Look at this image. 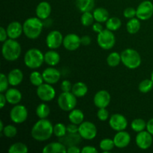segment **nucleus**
<instances>
[{
    "label": "nucleus",
    "instance_id": "24",
    "mask_svg": "<svg viewBox=\"0 0 153 153\" xmlns=\"http://www.w3.org/2000/svg\"><path fill=\"white\" fill-rule=\"evenodd\" d=\"M43 153H58L67 152V148L61 142H52L48 143L43 149Z\"/></svg>",
    "mask_w": 153,
    "mask_h": 153
},
{
    "label": "nucleus",
    "instance_id": "28",
    "mask_svg": "<svg viewBox=\"0 0 153 153\" xmlns=\"http://www.w3.org/2000/svg\"><path fill=\"white\" fill-rule=\"evenodd\" d=\"M93 14L96 22H101V23L106 22V21L109 19L108 11L104 7H97L94 9Z\"/></svg>",
    "mask_w": 153,
    "mask_h": 153
},
{
    "label": "nucleus",
    "instance_id": "21",
    "mask_svg": "<svg viewBox=\"0 0 153 153\" xmlns=\"http://www.w3.org/2000/svg\"><path fill=\"white\" fill-rule=\"evenodd\" d=\"M82 137L79 133H67L66 135L59 138V141L64 143L67 148L72 146H78L81 143Z\"/></svg>",
    "mask_w": 153,
    "mask_h": 153
},
{
    "label": "nucleus",
    "instance_id": "38",
    "mask_svg": "<svg viewBox=\"0 0 153 153\" xmlns=\"http://www.w3.org/2000/svg\"><path fill=\"white\" fill-rule=\"evenodd\" d=\"M153 88V82L152 79H144L141 81L138 85V90L142 94H147Z\"/></svg>",
    "mask_w": 153,
    "mask_h": 153
},
{
    "label": "nucleus",
    "instance_id": "34",
    "mask_svg": "<svg viewBox=\"0 0 153 153\" xmlns=\"http://www.w3.org/2000/svg\"><path fill=\"white\" fill-rule=\"evenodd\" d=\"M131 129L135 132H140L142 131H144L145 128H146V123L144 120L141 118H137L131 122Z\"/></svg>",
    "mask_w": 153,
    "mask_h": 153
},
{
    "label": "nucleus",
    "instance_id": "51",
    "mask_svg": "<svg viewBox=\"0 0 153 153\" xmlns=\"http://www.w3.org/2000/svg\"><path fill=\"white\" fill-rule=\"evenodd\" d=\"M67 152L69 153H82V149L78 146H72L67 148Z\"/></svg>",
    "mask_w": 153,
    "mask_h": 153
},
{
    "label": "nucleus",
    "instance_id": "11",
    "mask_svg": "<svg viewBox=\"0 0 153 153\" xmlns=\"http://www.w3.org/2000/svg\"><path fill=\"white\" fill-rule=\"evenodd\" d=\"M136 16L140 20H147L153 15V4L149 0L143 1L137 6L136 9Z\"/></svg>",
    "mask_w": 153,
    "mask_h": 153
},
{
    "label": "nucleus",
    "instance_id": "42",
    "mask_svg": "<svg viewBox=\"0 0 153 153\" xmlns=\"http://www.w3.org/2000/svg\"><path fill=\"white\" fill-rule=\"evenodd\" d=\"M10 85L7 79V76L4 73H1L0 75V92L4 93L8 89V85Z\"/></svg>",
    "mask_w": 153,
    "mask_h": 153
},
{
    "label": "nucleus",
    "instance_id": "26",
    "mask_svg": "<svg viewBox=\"0 0 153 153\" xmlns=\"http://www.w3.org/2000/svg\"><path fill=\"white\" fill-rule=\"evenodd\" d=\"M76 5L82 13L91 12L95 7V0H76Z\"/></svg>",
    "mask_w": 153,
    "mask_h": 153
},
{
    "label": "nucleus",
    "instance_id": "10",
    "mask_svg": "<svg viewBox=\"0 0 153 153\" xmlns=\"http://www.w3.org/2000/svg\"><path fill=\"white\" fill-rule=\"evenodd\" d=\"M79 134L82 139L91 140L96 137L97 128L95 124L90 121H84L79 126Z\"/></svg>",
    "mask_w": 153,
    "mask_h": 153
},
{
    "label": "nucleus",
    "instance_id": "25",
    "mask_svg": "<svg viewBox=\"0 0 153 153\" xmlns=\"http://www.w3.org/2000/svg\"><path fill=\"white\" fill-rule=\"evenodd\" d=\"M61 60L59 53L55 49H50L44 54V62L50 67H55L58 65Z\"/></svg>",
    "mask_w": 153,
    "mask_h": 153
},
{
    "label": "nucleus",
    "instance_id": "12",
    "mask_svg": "<svg viewBox=\"0 0 153 153\" xmlns=\"http://www.w3.org/2000/svg\"><path fill=\"white\" fill-rule=\"evenodd\" d=\"M109 126L116 131H123L128 126V120L120 114H114L109 117Z\"/></svg>",
    "mask_w": 153,
    "mask_h": 153
},
{
    "label": "nucleus",
    "instance_id": "3",
    "mask_svg": "<svg viewBox=\"0 0 153 153\" xmlns=\"http://www.w3.org/2000/svg\"><path fill=\"white\" fill-rule=\"evenodd\" d=\"M22 52L21 46L14 39H7L1 46V54L3 58L8 61H16L19 58Z\"/></svg>",
    "mask_w": 153,
    "mask_h": 153
},
{
    "label": "nucleus",
    "instance_id": "37",
    "mask_svg": "<svg viewBox=\"0 0 153 153\" xmlns=\"http://www.w3.org/2000/svg\"><path fill=\"white\" fill-rule=\"evenodd\" d=\"M115 147L114 140L111 138H104L100 141V148L104 152H109Z\"/></svg>",
    "mask_w": 153,
    "mask_h": 153
},
{
    "label": "nucleus",
    "instance_id": "48",
    "mask_svg": "<svg viewBox=\"0 0 153 153\" xmlns=\"http://www.w3.org/2000/svg\"><path fill=\"white\" fill-rule=\"evenodd\" d=\"M98 150L93 146H85L82 149V153H97Z\"/></svg>",
    "mask_w": 153,
    "mask_h": 153
},
{
    "label": "nucleus",
    "instance_id": "36",
    "mask_svg": "<svg viewBox=\"0 0 153 153\" xmlns=\"http://www.w3.org/2000/svg\"><path fill=\"white\" fill-rule=\"evenodd\" d=\"M29 80L31 85L35 87H38L41 85L44 82L43 75L37 71H33L29 76Z\"/></svg>",
    "mask_w": 153,
    "mask_h": 153
},
{
    "label": "nucleus",
    "instance_id": "22",
    "mask_svg": "<svg viewBox=\"0 0 153 153\" xmlns=\"http://www.w3.org/2000/svg\"><path fill=\"white\" fill-rule=\"evenodd\" d=\"M7 102L10 105H17L22 100V94L18 89L14 88H9L4 94Z\"/></svg>",
    "mask_w": 153,
    "mask_h": 153
},
{
    "label": "nucleus",
    "instance_id": "35",
    "mask_svg": "<svg viewBox=\"0 0 153 153\" xmlns=\"http://www.w3.org/2000/svg\"><path fill=\"white\" fill-rule=\"evenodd\" d=\"M121 62V55L118 52H113L108 55L107 57L108 65L111 67H115L120 64Z\"/></svg>",
    "mask_w": 153,
    "mask_h": 153
},
{
    "label": "nucleus",
    "instance_id": "29",
    "mask_svg": "<svg viewBox=\"0 0 153 153\" xmlns=\"http://www.w3.org/2000/svg\"><path fill=\"white\" fill-rule=\"evenodd\" d=\"M88 88L84 82H79L75 83L73 85L72 88V93L76 96V97H83L88 94Z\"/></svg>",
    "mask_w": 153,
    "mask_h": 153
},
{
    "label": "nucleus",
    "instance_id": "41",
    "mask_svg": "<svg viewBox=\"0 0 153 153\" xmlns=\"http://www.w3.org/2000/svg\"><path fill=\"white\" fill-rule=\"evenodd\" d=\"M1 133L6 137L13 138V137H16V135L17 134V128L13 125H7L4 126L2 132Z\"/></svg>",
    "mask_w": 153,
    "mask_h": 153
},
{
    "label": "nucleus",
    "instance_id": "53",
    "mask_svg": "<svg viewBox=\"0 0 153 153\" xmlns=\"http://www.w3.org/2000/svg\"><path fill=\"white\" fill-rule=\"evenodd\" d=\"M6 102H7V100H6L5 95L4 94V93H1L0 94V108L2 109L4 107Z\"/></svg>",
    "mask_w": 153,
    "mask_h": 153
},
{
    "label": "nucleus",
    "instance_id": "31",
    "mask_svg": "<svg viewBox=\"0 0 153 153\" xmlns=\"http://www.w3.org/2000/svg\"><path fill=\"white\" fill-rule=\"evenodd\" d=\"M121 25H122V22L120 19L117 16L109 17V19L105 22L106 28L112 31H117L120 28Z\"/></svg>",
    "mask_w": 153,
    "mask_h": 153
},
{
    "label": "nucleus",
    "instance_id": "6",
    "mask_svg": "<svg viewBox=\"0 0 153 153\" xmlns=\"http://www.w3.org/2000/svg\"><path fill=\"white\" fill-rule=\"evenodd\" d=\"M58 105L64 111H70L77 105V97L71 92H62L58 98Z\"/></svg>",
    "mask_w": 153,
    "mask_h": 153
},
{
    "label": "nucleus",
    "instance_id": "30",
    "mask_svg": "<svg viewBox=\"0 0 153 153\" xmlns=\"http://www.w3.org/2000/svg\"><path fill=\"white\" fill-rule=\"evenodd\" d=\"M140 28V22L138 18H131L129 19L126 24V30L129 34H134L139 31Z\"/></svg>",
    "mask_w": 153,
    "mask_h": 153
},
{
    "label": "nucleus",
    "instance_id": "7",
    "mask_svg": "<svg viewBox=\"0 0 153 153\" xmlns=\"http://www.w3.org/2000/svg\"><path fill=\"white\" fill-rule=\"evenodd\" d=\"M116 43V37L112 31L104 29L97 35V43L99 46L105 50L111 49Z\"/></svg>",
    "mask_w": 153,
    "mask_h": 153
},
{
    "label": "nucleus",
    "instance_id": "1",
    "mask_svg": "<svg viewBox=\"0 0 153 153\" xmlns=\"http://www.w3.org/2000/svg\"><path fill=\"white\" fill-rule=\"evenodd\" d=\"M54 134V126L47 119H40L34 124L31 130V135L37 141H45Z\"/></svg>",
    "mask_w": 153,
    "mask_h": 153
},
{
    "label": "nucleus",
    "instance_id": "9",
    "mask_svg": "<svg viewBox=\"0 0 153 153\" xmlns=\"http://www.w3.org/2000/svg\"><path fill=\"white\" fill-rule=\"evenodd\" d=\"M28 110L22 105H14L10 111V119L12 122L20 124L25 122L28 118Z\"/></svg>",
    "mask_w": 153,
    "mask_h": 153
},
{
    "label": "nucleus",
    "instance_id": "47",
    "mask_svg": "<svg viewBox=\"0 0 153 153\" xmlns=\"http://www.w3.org/2000/svg\"><path fill=\"white\" fill-rule=\"evenodd\" d=\"M7 30L4 28V27H1L0 28V41L1 43H4L5 40H7Z\"/></svg>",
    "mask_w": 153,
    "mask_h": 153
},
{
    "label": "nucleus",
    "instance_id": "44",
    "mask_svg": "<svg viewBox=\"0 0 153 153\" xmlns=\"http://www.w3.org/2000/svg\"><path fill=\"white\" fill-rule=\"evenodd\" d=\"M136 13H137L136 9H134V7H127L124 10L123 16L127 19H131V18L135 17Z\"/></svg>",
    "mask_w": 153,
    "mask_h": 153
},
{
    "label": "nucleus",
    "instance_id": "15",
    "mask_svg": "<svg viewBox=\"0 0 153 153\" xmlns=\"http://www.w3.org/2000/svg\"><path fill=\"white\" fill-rule=\"evenodd\" d=\"M81 45V37L76 34L70 33L64 37L63 46L67 50L75 51L79 49Z\"/></svg>",
    "mask_w": 153,
    "mask_h": 153
},
{
    "label": "nucleus",
    "instance_id": "27",
    "mask_svg": "<svg viewBox=\"0 0 153 153\" xmlns=\"http://www.w3.org/2000/svg\"><path fill=\"white\" fill-rule=\"evenodd\" d=\"M68 117L70 123L79 126L82 122H84L85 114H84L83 111L80 109L74 108L70 111Z\"/></svg>",
    "mask_w": 153,
    "mask_h": 153
},
{
    "label": "nucleus",
    "instance_id": "46",
    "mask_svg": "<svg viewBox=\"0 0 153 153\" xmlns=\"http://www.w3.org/2000/svg\"><path fill=\"white\" fill-rule=\"evenodd\" d=\"M67 133H79V125L70 123V124L67 126Z\"/></svg>",
    "mask_w": 153,
    "mask_h": 153
},
{
    "label": "nucleus",
    "instance_id": "33",
    "mask_svg": "<svg viewBox=\"0 0 153 153\" xmlns=\"http://www.w3.org/2000/svg\"><path fill=\"white\" fill-rule=\"evenodd\" d=\"M28 152V146L23 143L17 142L10 145L8 149L9 153H27Z\"/></svg>",
    "mask_w": 153,
    "mask_h": 153
},
{
    "label": "nucleus",
    "instance_id": "20",
    "mask_svg": "<svg viewBox=\"0 0 153 153\" xmlns=\"http://www.w3.org/2000/svg\"><path fill=\"white\" fill-rule=\"evenodd\" d=\"M51 12H52V7L47 1H41L36 7V16L42 20H44V19L49 18L51 14Z\"/></svg>",
    "mask_w": 153,
    "mask_h": 153
},
{
    "label": "nucleus",
    "instance_id": "54",
    "mask_svg": "<svg viewBox=\"0 0 153 153\" xmlns=\"http://www.w3.org/2000/svg\"><path fill=\"white\" fill-rule=\"evenodd\" d=\"M4 123H3L2 121H0V132H2L3 129H4Z\"/></svg>",
    "mask_w": 153,
    "mask_h": 153
},
{
    "label": "nucleus",
    "instance_id": "43",
    "mask_svg": "<svg viewBox=\"0 0 153 153\" xmlns=\"http://www.w3.org/2000/svg\"><path fill=\"white\" fill-rule=\"evenodd\" d=\"M97 117L100 121H106L109 118V113L106 108H99L98 111H97Z\"/></svg>",
    "mask_w": 153,
    "mask_h": 153
},
{
    "label": "nucleus",
    "instance_id": "32",
    "mask_svg": "<svg viewBox=\"0 0 153 153\" xmlns=\"http://www.w3.org/2000/svg\"><path fill=\"white\" fill-rule=\"evenodd\" d=\"M50 114V108L46 103H40L36 108V114L39 119H46Z\"/></svg>",
    "mask_w": 153,
    "mask_h": 153
},
{
    "label": "nucleus",
    "instance_id": "45",
    "mask_svg": "<svg viewBox=\"0 0 153 153\" xmlns=\"http://www.w3.org/2000/svg\"><path fill=\"white\" fill-rule=\"evenodd\" d=\"M61 88L63 92H71L73 85L69 80H64L61 84Z\"/></svg>",
    "mask_w": 153,
    "mask_h": 153
},
{
    "label": "nucleus",
    "instance_id": "55",
    "mask_svg": "<svg viewBox=\"0 0 153 153\" xmlns=\"http://www.w3.org/2000/svg\"><path fill=\"white\" fill-rule=\"evenodd\" d=\"M151 79H152V82H153V70H152V73H151Z\"/></svg>",
    "mask_w": 153,
    "mask_h": 153
},
{
    "label": "nucleus",
    "instance_id": "13",
    "mask_svg": "<svg viewBox=\"0 0 153 153\" xmlns=\"http://www.w3.org/2000/svg\"><path fill=\"white\" fill-rule=\"evenodd\" d=\"M63 40L64 37L62 34L58 30H53L46 36V43L50 49H56L63 44Z\"/></svg>",
    "mask_w": 153,
    "mask_h": 153
},
{
    "label": "nucleus",
    "instance_id": "8",
    "mask_svg": "<svg viewBox=\"0 0 153 153\" xmlns=\"http://www.w3.org/2000/svg\"><path fill=\"white\" fill-rule=\"evenodd\" d=\"M36 93L41 101L50 102L54 100L56 95V91L52 85L48 83H43L40 86L37 87Z\"/></svg>",
    "mask_w": 153,
    "mask_h": 153
},
{
    "label": "nucleus",
    "instance_id": "18",
    "mask_svg": "<svg viewBox=\"0 0 153 153\" xmlns=\"http://www.w3.org/2000/svg\"><path fill=\"white\" fill-rule=\"evenodd\" d=\"M113 140L114 142L115 147H117L119 149H124L129 145L131 142V135L125 130L120 131H117V133L115 134Z\"/></svg>",
    "mask_w": 153,
    "mask_h": 153
},
{
    "label": "nucleus",
    "instance_id": "50",
    "mask_svg": "<svg viewBox=\"0 0 153 153\" xmlns=\"http://www.w3.org/2000/svg\"><path fill=\"white\" fill-rule=\"evenodd\" d=\"M81 43L82 46H87L91 43V37L88 35H85L81 37Z\"/></svg>",
    "mask_w": 153,
    "mask_h": 153
},
{
    "label": "nucleus",
    "instance_id": "49",
    "mask_svg": "<svg viewBox=\"0 0 153 153\" xmlns=\"http://www.w3.org/2000/svg\"><path fill=\"white\" fill-rule=\"evenodd\" d=\"M92 28H93V31H94V32L98 33V34L99 33L101 32L102 30H104L103 29V26H102V23L101 22H94V23L93 24Z\"/></svg>",
    "mask_w": 153,
    "mask_h": 153
},
{
    "label": "nucleus",
    "instance_id": "40",
    "mask_svg": "<svg viewBox=\"0 0 153 153\" xmlns=\"http://www.w3.org/2000/svg\"><path fill=\"white\" fill-rule=\"evenodd\" d=\"M67 133V126L64 123H58L54 126V134L58 138L64 137Z\"/></svg>",
    "mask_w": 153,
    "mask_h": 153
},
{
    "label": "nucleus",
    "instance_id": "17",
    "mask_svg": "<svg viewBox=\"0 0 153 153\" xmlns=\"http://www.w3.org/2000/svg\"><path fill=\"white\" fill-rule=\"evenodd\" d=\"M44 82L50 85H54L59 82L61 79V73L58 70L54 68L53 67H48L45 69L42 73Z\"/></svg>",
    "mask_w": 153,
    "mask_h": 153
},
{
    "label": "nucleus",
    "instance_id": "14",
    "mask_svg": "<svg viewBox=\"0 0 153 153\" xmlns=\"http://www.w3.org/2000/svg\"><path fill=\"white\" fill-rule=\"evenodd\" d=\"M152 134H151L147 130L146 131L144 130L137 133L135 137V143L137 147L143 150L149 149L152 144Z\"/></svg>",
    "mask_w": 153,
    "mask_h": 153
},
{
    "label": "nucleus",
    "instance_id": "4",
    "mask_svg": "<svg viewBox=\"0 0 153 153\" xmlns=\"http://www.w3.org/2000/svg\"><path fill=\"white\" fill-rule=\"evenodd\" d=\"M121 62L127 68L134 70L141 64V57L135 49H126L121 52Z\"/></svg>",
    "mask_w": 153,
    "mask_h": 153
},
{
    "label": "nucleus",
    "instance_id": "5",
    "mask_svg": "<svg viewBox=\"0 0 153 153\" xmlns=\"http://www.w3.org/2000/svg\"><path fill=\"white\" fill-rule=\"evenodd\" d=\"M44 62V55L38 49L32 48L25 52L24 56V63L30 69H37Z\"/></svg>",
    "mask_w": 153,
    "mask_h": 153
},
{
    "label": "nucleus",
    "instance_id": "23",
    "mask_svg": "<svg viewBox=\"0 0 153 153\" xmlns=\"http://www.w3.org/2000/svg\"><path fill=\"white\" fill-rule=\"evenodd\" d=\"M7 79L10 85L15 87L20 85L23 80V73L21 70L17 68L13 69L9 72L7 75Z\"/></svg>",
    "mask_w": 153,
    "mask_h": 153
},
{
    "label": "nucleus",
    "instance_id": "39",
    "mask_svg": "<svg viewBox=\"0 0 153 153\" xmlns=\"http://www.w3.org/2000/svg\"><path fill=\"white\" fill-rule=\"evenodd\" d=\"M94 16L91 12H85L82 13V16H81V22H82V25L84 26H90V25H93L94 23Z\"/></svg>",
    "mask_w": 153,
    "mask_h": 153
},
{
    "label": "nucleus",
    "instance_id": "2",
    "mask_svg": "<svg viewBox=\"0 0 153 153\" xmlns=\"http://www.w3.org/2000/svg\"><path fill=\"white\" fill-rule=\"evenodd\" d=\"M22 26L24 34L31 40H35L41 34L44 25L42 19L37 16L28 18L22 24Z\"/></svg>",
    "mask_w": 153,
    "mask_h": 153
},
{
    "label": "nucleus",
    "instance_id": "52",
    "mask_svg": "<svg viewBox=\"0 0 153 153\" xmlns=\"http://www.w3.org/2000/svg\"><path fill=\"white\" fill-rule=\"evenodd\" d=\"M146 130L153 135V117L146 123Z\"/></svg>",
    "mask_w": 153,
    "mask_h": 153
},
{
    "label": "nucleus",
    "instance_id": "19",
    "mask_svg": "<svg viewBox=\"0 0 153 153\" xmlns=\"http://www.w3.org/2000/svg\"><path fill=\"white\" fill-rule=\"evenodd\" d=\"M6 30L9 38L16 40L19 38L23 33V26L18 21H13L8 24Z\"/></svg>",
    "mask_w": 153,
    "mask_h": 153
},
{
    "label": "nucleus",
    "instance_id": "16",
    "mask_svg": "<svg viewBox=\"0 0 153 153\" xmlns=\"http://www.w3.org/2000/svg\"><path fill=\"white\" fill-rule=\"evenodd\" d=\"M110 94L108 91L105 90H101L98 91L97 94L94 95V103L98 108H107L111 102Z\"/></svg>",
    "mask_w": 153,
    "mask_h": 153
}]
</instances>
